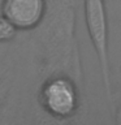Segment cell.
Listing matches in <instances>:
<instances>
[{
    "instance_id": "1",
    "label": "cell",
    "mask_w": 121,
    "mask_h": 125,
    "mask_svg": "<svg viewBox=\"0 0 121 125\" xmlns=\"http://www.w3.org/2000/svg\"><path fill=\"white\" fill-rule=\"evenodd\" d=\"M83 7L86 27H87L89 37L91 39V43L100 64V72L104 83L105 95H107L109 103L113 104L111 89V72H109L108 61V25L104 0H83Z\"/></svg>"
},
{
    "instance_id": "2",
    "label": "cell",
    "mask_w": 121,
    "mask_h": 125,
    "mask_svg": "<svg viewBox=\"0 0 121 125\" xmlns=\"http://www.w3.org/2000/svg\"><path fill=\"white\" fill-rule=\"evenodd\" d=\"M39 103L50 116L68 119L76 115L80 105V95L72 80L65 76H53L42 85Z\"/></svg>"
},
{
    "instance_id": "3",
    "label": "cell",
    "mask_w": 121,
    "mask_h": 125,
    "mask_svg": "<svg viewBox=\"0 0 121 125\" xmlns=\"http://www.w3.org/2000/svg\"><path fill=\"white\" fill-rule=\"evenodd\" d=\"M47 0H3L1 14L18 31L34 30L44 20Z\"/></svg>"
},
{
    "instance_id": "4",
    "label": "cell",
    "mask_w": 121,
    "mask_h": 125,
    "mask_svg": "<svg viewBox=\"0 0 121 125\" xmlns=\"http://www.w3.org/2000/svg\"><path fill=\"white\" fill-rule=\"evenodd\" d=\"M17 31L18 30L9 20H7L3 14H0V43L13 41Z\"/></svg>"
},
{
    "instance_id": "5",
    "label": "cell",
    "mask_w": 121,
    "mask_h": 125,
    "mask_svg": "<svg viewBox=\"0 0 121 125\" xmlns=\"http://www.w3.org/2000/svg\"><path fill=\"white\" fill-rule=\"evenodd\" d=\"M116 123L121 125V105L119 107V109L116 111Z\"/></svg>"
}]
</instances>
